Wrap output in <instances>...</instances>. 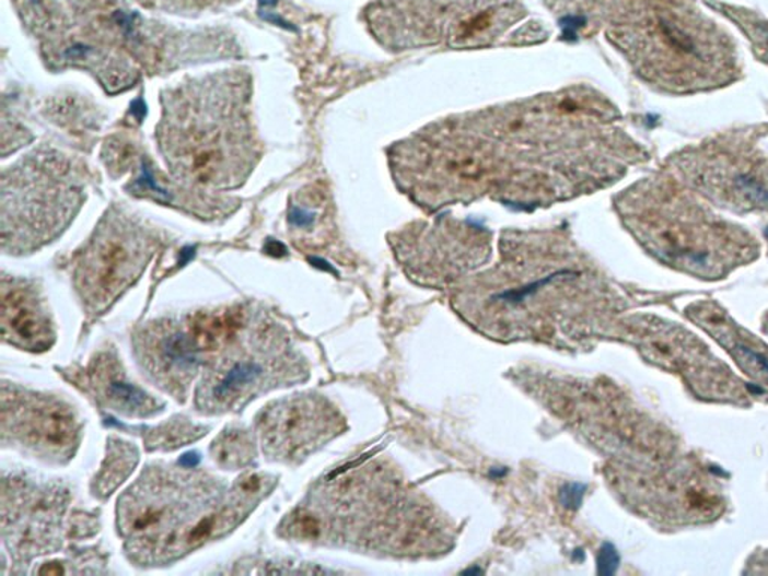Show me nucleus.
<instances>
[{
    "instance_id": "0eeeda50",
    "label": "nucleus",
    "mask_w": 768,
    "mask_h": 576,
    "mask_svg": "<svg viewBox=\"0 0 768 576\" xmlns=\"http://www.w3.org/2000/svg\"><path fill=\"white\" fill-rule=\"evenodd\" d=\"M265 373V364L251 354L222 362L206 381V404L216 409L233 405L261 385Z\"/></svg>"
},
{
    "instance_id": "7ed1b4c3",
    "label": "nucleus",
    "mask_w": 768,
    "mask_h": 576,
    "mask_svg": "<svg viewBox=\"0 0 768 576\" xmlns=\"http://www.w3.org/2000/svg\"><path fill=\"white\" fill-rule=\"evenodd\" d=\"M149 257L148 242L140 230L112 221L101 230L79 265V285L94 308L115 301L136 278Z\"/></svg>"
},
{
    "instance_id": "9b49d317",
    "label": "nucleus",
    "mask_w": 768,
    "mask_h": 576,
    "mask_svg": "<svg viewBox=\"0 0 768 576\" xmlns=\"http://www.w3.org/2000/svg\"><path fill=\"white\" fill-rule=\"evenodd\" d=\"M216 454L222 465H242L249 457V443L241 431H232L216 443Z\"/></svg>"
},
{
    "instance_id": "39448f33",
    "label": "nucleus",
    "mask_w": 768,
    "mask_h": 576,
    "mask_svg": "<svg viewBox=\"0 0 768 576\" xmlns=\"http://www.w3.org/2000/svg\"><path fill=\"white\" fill-rule=\"evenodd\" d=\"M19 412L12 414L15 428L24 442L39 446L50 452H63L75 440L77 424L70 409L55 401L36 400L30 405H19Z\"/></svg>"
},
{
    "instance_id": "f03ea898",
    "label": "nucleus",
    "mask_w": 768,
    "mask_h": 576,
    "mask_svg": "<svg viewBox=\"0 0 768 576\" xmlns=\"http://www.w3.org/2000/svg\"><path fill=\"white\" fill-rule=\"evenodd\" d=\"M248 101L240 74L209 77L167 96L160 143L173 173L203 187L240 185L257 156Z\"/></svg>"
},
{
    "instance_id": "1a4fd4ad",
    "label": "nucleus",
    "mask_w": 768,
    "mask_h": 576,
    "mask_svg": "<svg viewBox=\"0 0 768 576\" xmlns=\"http://www.w3.org/2000/svg\"><path fill=\"white\" fill-rule=\"evenodd\" d=\"M242 328H244V313L241 309L198 314L188 325L189 333L201 352H212L222 348L234 340Z\"/></svg>"
},
{
    "instance_id": "423d86ee",
    "label": "nucleus",
    "mask_w": 768,
    "mask_h": 576,
    "mask_svg": "<svg viewBox=\"0 0 768 576\" xmlns=\"http://www.w3.org/2000/svg\"><path fill=\"white\" fill-rule=\"evenodd\" d=\"M146 361L168 385H187L200 365L201 349L189 330L168 326L149 341Z\"/></svg>"
},
{
    "instance_id": "6e6552de",
    "label": "nucleus",
    "mask_w": 768,
    "mask_h": 576,
    "mask_svg": "<svg viewBox=\"0 0 768 576\" xmlns=\"http://www.w3.org/2000/svg\"><path fill=\"white\" fill-rule=\"evenodd\" d=\"M3 336L30 349H44L51 337L50 326L34 294L20 287L3 290Z\"/></svg>"
},
{
    "instance_id": "9d476101",
    "label": "nucleus",
    "mask_w": 768,
    "mask_h": 576,
    "mask_svg": "<svg viewBox=\"0 0 768 576\" xmlns=\"http://www.w3.org/2000/svg\"><path fill=\"white\" fill-rule=\"evenodd\" d=\"M100 389L107 401L119 412L144 416L155 412V401L143 390L125 380L116 373H107L101 377Z\"/></svg>"
},
{
    "instance_id": "ddd939ff",
    "label": "nucleus",
    "mask_w": 768,
    "mask_h": 576,
    "mask_svg": "<svg viewBox=\"0 0 768 576\" xmlns=\"http://www.w3.org/2000/svg\"><path fill=\"white\" fill-rule=\"evenodd\" d=\"M582 495H584V486L578 485V483H572V485H566L561 490V503L566 507H571V509H577L581 505Z\"/></svg>"
},
{
    "instance_id": "20e7f679",
    "label": "nucleus",
    "mask_w": 768,
    "mask_h": 576,
    "mask_svg": "<svg viewBox=\"0 0 768 576\" xmlns=\"http://www.w3.org/2000/svg\"><path fill=\"white\" fill-rule=\"evenodd\" d=\"M330 410L311 398L275 402L263 412V447L275 458H299L309 454L334 424Z\"/></svg>"
},
{
    "instance_id": "f8f14e48",
    "label": "nucleus",
    "mask_w": 768,
    "mask_h": 576,
    "mask_svg": "<svg viewBox=\"0 0 768 576\" xmlns=\"http://www.w3.org/2000/svg\"><path fill=\"white\" fill-rule=\"evenodd\" d=\"M618 562H620V560H618L617 551L614 550L613 545L606 543V545H604V548H602L601 550L600 557H597V567H600V574H614V572H616L617 569Z\"/></svg>"
},
{
    "instance_id": "f257e3e1",
    "label": "nucleus",
    "mask_w": 768,
    "mask_h": 576,
    "mask_svg": "<svg viewBox=\"0 0 768 576\" xmlns=\"http://www.w3.org/2000/svg\"><path fill=\"white\" fill-rule=\"evenodd\" d=\"M604 127L587 95L542 96L431 125L392 149V172L428 208L484 196L552 204L612 175Z\"/></svg>"
}]
</instances>
